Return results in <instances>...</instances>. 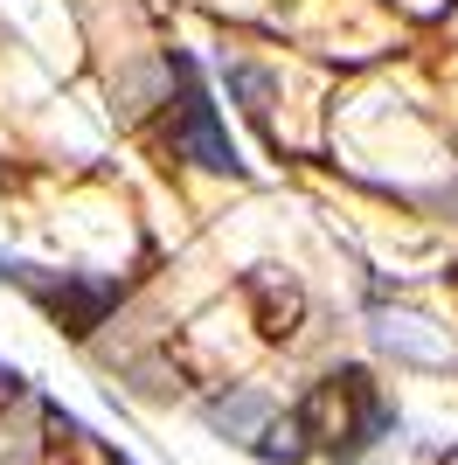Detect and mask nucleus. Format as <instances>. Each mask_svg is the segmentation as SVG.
<instances>
[{
	"label": "nucleus",
	"mask_w": 458,
	"mask_h": 465,
	"mask_svg": "<svg viewBox=\"0 0 458 465\" xmlns=\"http://www.w3.org/2000/svg\"><path fill=\"white\" fill-rule=\"evenodd\" d=\"M188 70V63H181ZM167 146L181 160H194V167H209V174H236L244 160H236V146H229V133H223V118H215V104H209V91L194 84V70H188V91H181V104H174V118H167Z\"/></svg>",
	"instance_id": "f257e3e1"
}]
</instances>
